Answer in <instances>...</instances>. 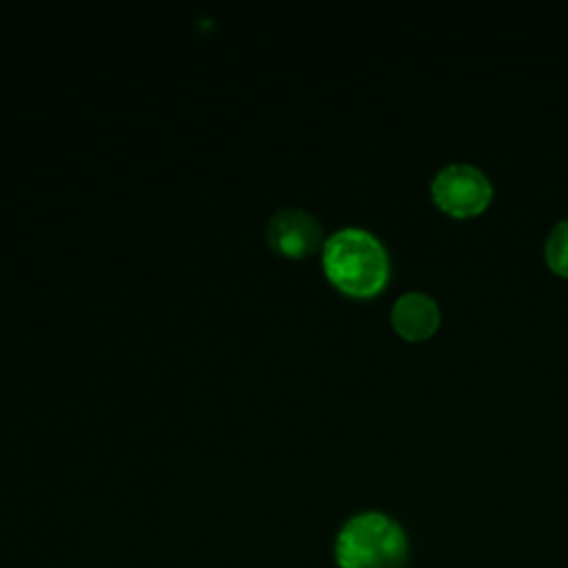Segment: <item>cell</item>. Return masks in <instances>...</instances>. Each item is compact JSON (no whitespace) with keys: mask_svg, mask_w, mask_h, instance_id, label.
Masks as SVG:
<instances>
[{"mask_svg":"<svg viewBox=\"0 0 568 568\" xmlns=\"http://www.w3.org/2000/svg\"><path fill=\"white\" fill-rule=\"evenodd\" d=\"M430 195L439 209L455 217L481 213L493 197V182L484 169L470 162H448L430 180Z\"/></svg>","mask_w":568,"mask_h":568,"instance_id":"cell-3","label":"cell"},{"mask_svg":"<svg viewBox=\"0 0 568 568\" xmlns=\"http://www.w3.org/2000/svg\"><path fill=\"white\" fill-rule=\"evenodd\" d=\"M442 320V308L437 300L426 291L402 293L390 308V322L395 331L406 339L430 337Z\"/></svg>","mask_w":568,"mask_h":568,"instance_id":"cell-5","label":"cell"},{"mask_svg":"<svg viewBox=\"0 0 568 568\" xmlns=\"http://www.w3.org/2000/svg\"><path fill=\"white\" fill-rule=\"evenodd\" d=\"M266 240L275 251L302 257L322 244V224L311 211L286 206L271 215L266 224Z\"/></svg>","mask_w":568,"mask_h":568,"instance_id":"cell-4","label":"cell"},{"mask_svg":"<svg viewBox=\"0 0 568 568\" xmlns=\"http://www.w3.org/2000/svg\"><path fill=\"white\" fill-rule=\"evenodd\" d=\"M335 561L339 568H404L408 535L386 513H357L335 537Z\"/></svg>","mask_w":568,"mask_h":568,"instance_id":"cell-2","label":"cell"},{"mask_svg":"<svg viewBox=\"0 0 568 568\" xmlns=\"http://www.w3.org/2000/svg\"><path fill=\"white\" fill-rule=\"evenodd\" d=\"M544 255L548 266L568 277V217H561L546 235Z\"/></svg>","mask_w":568,"mask_h":568,"instance_id":"cell-6","label":"cell"},{"mask_svg":"<svg viewBox=\"0 0 568 568\" xmlns=\"http://www.w3.org/2000/svg\"><path fill=\"white\" fill-rule=\"evenodd\" d=\"M328 280L348 295L366 297L377 293L390 273L388 251L382 240L362 226L337 229L322 248Z\"/></svg>","mask_w":568,"mask_h":568,"instance_id":"cell-1","label":"cell"}]
</instances>
